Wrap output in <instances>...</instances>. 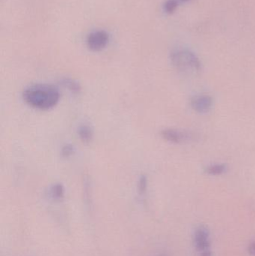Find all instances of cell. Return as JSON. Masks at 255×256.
<instances>
[{"label": "cell", "mask_w": 255, "mask_h": 256, "mask_svg": "<svg viewBox=\"0 0 255 256\" xmlns=\"http://www.w3.org/2000/svg\"><path fill=\"white\" fill-rule=\"evenodd\" d=\"M22 98L34 109L48 110L56 106L60 100V93L53 86L35 84L24 90Z\"/></svg>", "instance_id": "1"}, {"label": "cell", "mask_w": 255, "mask_h": 256, "mask_svg": "<svg viewBox=\"0 0 255 256\" xmlns=\"http://www.w3.org/2000/svg\"><path fill=\"white\" fill-rule=\"evenodd\" d=\"M170 60L173 67L184 74L196 76L202 72L200 60L189 50H175L171 52Z\"/></svg>", "instance_id": "2"}, {"label": "cell", "mask_w": 255, "mask_h": 256, "mask_svg": "<svg viewBox=\"0 0 255 256\" xmlns=\"http://www.w3.org/2000/svg\"><path fill=\"white\" fill-rule=\"evenodd\" d=\"M161 136L166 141L175 144H182L195 140L194 134L181 130L165 129L161 131Z\"/></svg>", "instance_id": "3"}, {"label": "cell", "mask_w": 255, "mask_h": 256, "mask_svg": "<svg viewBox=\"0 0 255 256\" xmlns=\"http://www.w3.org/2000/svg\"><path fill=\"white\" fill-rule=\"evenodd\" d=\"M109 36L106 32L97 30L93 32L87 38V45L94 52L103 50L109 43Z\"/></svg>", "instance_id": "4"}, {"label": "cell", "mask_w": 255, "mask_h": 256, "mask_svg": "<svg viewBox=\"0 0 255 256\" xmlns=\"http://www.w3.org/2000/svg\"><path fill=\"white\" fill-rule=\"evenodd\" d=\"M192 108L193 110L200 114H206L212 110L214 100L208 94H198L191 99Z\"/></svg>", "instance_id": "5"}, {"label": "cell", "mask_w": 255, "mask_h": 256, "mask_svg": "<svg viewBox=\"0 0 255 256\" xmlns=\"http://www.w3.org/2000/svg\"><path fill=\"white\" fill-rule=\"evenodd\" d=\"M195 245L196 250L199 252L210 250V233L208 228L205 226H200L195 232Z\"/></svg>", "instance_id": "6"}, {"label": "cell", "mask_w": 255, "mask_h": 256, "mask_svg": "<svg viewBox=\"0 0 255 256\" xmlns=\"http://www.w3.org/2000/svg\"><path fill=\"white\" fill-rule=\"evenodd\" d=\"M78 135L82 142L88 143L93 140L94 132H93L92 128L88 124H82L78 129Z\"/></svg>", "instance_id": "7"}, {"label": "cell", "mask_w": 255, "mask_h": 256, "mask_svg": "<svg viewBox=\"0 0 255 256\" xmlns=\"http://www.w3.org/2000/svg\"><path fill=\"white\" fill-rule=\"evenodd\" d=\"M61 84L63 86L70 90L73 94H79L81 92V86L74 80L64 78V79L61 80Z\"/></svg>", "instance_id": "8"}, {"label": "cell", "mask_w": 255, "mask_h": 256, "mask_svg": "<svg viewBox=\"0 0 255 256\" xmlns=\"http://www.w3.org/2000/svg\"><path fill=\"white\" fill-rule=\"evenodd\" d=\"M192 0H167L164 4V10L166 13L172 14L181 4L189 2Z\"/></svg>", "instance_id": "9"}, {"label": "cell", "mask_w": 255, "mask_h": 256, "mask_svg": "<svg viewBox=\"0 0 255 256\" xmlns=\"http://www.w3.org/2000/svg\"><path fill=\"white\" fill-rule=\"evenodd\" d=\"M226 170H227V166L225 164H216L209 166L207 168L206 172L211 176H221L223 173L226 172Z\"/></svg>", "instance_id": "10"}, {"label": "cell", "mask_w": 255, "mask_h": 256, "mask_svg": "<svg viewBox=\"0 0 255 256\" xmlns=\"http://www.w3.org/2000/svg\"><path fill=\"white\" fill-rule=\"evenodd\" d=\"M64 190L61 184H55L49 190V196L52 200H59L64 197Z\"/></svg>", "instance_id": "11"}, {"label": "cell", "mask_w": 255, "mask_h": 256, "mask_svg": "<svg viewBox=\"0 0 255 256\" xmlns=\"http://www.w3.org/2000/svg\"><path fill=\"white\" fill-rule=\"evenodd\" d=\"M74 148L71 144H66L61 148V156L63 158H69L74 153Z\"/></svg>", "instance_id": "12"}, {"label": "cell", "mask_w": 255, "mask_h": 256, "mask_svg": "<svg viewBox=\"0 0 255 256\" xmlns=\"http://www.w3.org/2000/svg\"><path fill=\"white\" fill-rule=\"evenodd\" d=\"M148 186V180L145 176H142L139 182V192L140 195H144L146 192Z\"/></svg>", "instance_id": "13"}, {"label": "cell", "mask_w": 255, "mask_h": 256, "mask_svg": "<svg viewBox=\"0 0 255 256\" xmlns=\"http://www.w3.org/2000/svg\"><path fill=\"white\" fill-rule=\"evenodd\" d=\"M249 252L252 256H255V242H251L249 245Z\"/></svg>", "instance_id": "14"}, {"label": "cell", "mask_w": 255, "mask_h": 256, "mask_svg": "<svg viewBox=\"0 0 255 256\" xmlns=\"http://www.w3.org/2000/svg\"><path fill=\"white\" fill-rule=\"evenodd\" d=\"M200 256H212V252H211V250H208L201 252Z\"/></svg>", "instance_id": "15"}]
</instances>
